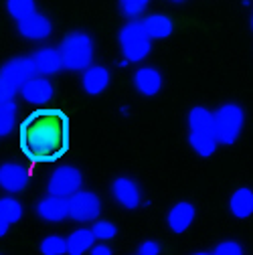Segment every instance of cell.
Instances as JSON below:
<instances>
[{"instance_id":"obj_22","label":"cell","mask_w":253,"mask_h":255,"mask_svg":"<svg viewBox=\"0 0 253 255\" xmlns=\"http://www.w3.org/2000/svg\"><path fill=\"white\" fill-rule=\"evenodd\" d=\"M0 215H2L12 225V223H18L22 219L24 209H22L20 201H16L12 197H2V199H0Z\"/></svg>"},{"instance_id":"obj_2","label":"cell","mask_w":253,"mask_h":255,"mask_svg":"<svg viewBox=\"0 0 253 255\" xmlns=\"http://www.w3.org/2000/svg\"><path fill=\"white\" fill-rule=\"evenodd\" d=\"M188 142H191L193 150L203 156L209 158L217 152V136H215V126H213V112H209L207 108H193L188 112Z\"/></svg>"},{"instance_id":"obj_24","label":"cell","mask_w":253,"mask_h":255,"mask_svg":"<svg viewBox=\"0 0 253 255\" xmlns=\"http://www.w3.org/2000/svg\"><path fill=\"white\" fill-rule=\"evenodd\" d=\"M39 251L43 255H63V253H67V239L61 235H49L41 241Z\"/></svg>"},{"instance_id":"obj_30","label":"cell","mask_w":253,"mask_h":255,"mask_svg":"<svg viewBox=\"0 0 253 255\" xmlns=\"http://www.w3.org/2000/svg\"><path fill=\"white\" fill-rule=\"evenodd\" d=\"M89 251H91L93 255H112V249H110L108 245H93Z\"/></svg>"},{"instance_id":"obj_19","label":"cell","mask_w":253,"mask_h":255,"mask_svg":"<svg viewBox=\"0 0 253 255\" xmlns=\"http://www.w3.org/2000/svg\"><path fill=\"white\" fill-rule=\"evenodd\" d=\"M20 172H16L14 162H4L0 164V188L6 190L10 195H16L20 190H24V184L20 182Z\"/></svg>"},{"instance_id":"obj_31","label":"cell","mask_w":253,"mask_h":255,"mask_svg":"<svg viewBox=\"0 0 253 255\" xmlns=\"http://www.w3.org/2000/svg\"><path fill=\"white\" fill-rule=\"evenodd\" d=\"M8 229H10V223H8L2 215H0V237H4V235L8 233Z\"/></svg>"},{"instance_id":"obj_16","label":"cell","mask_w":253,"mask_h":255,"mask_svg":"<svg viewBox=\"0 0 253 255\" xmlns=\"http://www.w3.org/2000/svg\"><path fill=\"white\" fill-rule=\"evenodd\" d=\"M164 85L162 73L156 67H140L134 73V87L138 89L140 95H146V98H154V95L160 93Z\"/></svg>"},{"instance_id":"obj_9","label":"cell","mask_w":253,"mask_h":255,"mask_svg":"<svg viewBox=\"0 0 253 255\" xmlns=\"http://www.w3.org/2000/svg\"><path fill=\"white\" fill-rule=\"evenodd\" d=\"M112 197L116 199V203L128 211H134L140 207L142 203V190L138 186V182L134 178L128 176H118L112 182Z\"/></svg>"},{"instance_id":"obj_15","label":"cell","mask_w":253,"mask_h":255,"mask_svg":"<svg viewBox=\"0 0 253 255\" xmlns=\"http://www.w3.org/2000/svg\"><path fill=\"white\" fill-rule=\"evenodd\" d=\"M37 215L47 223H59L69 217V201L65 197L47 195L37 205Z\"/></svg>"},{"instance_id":"obj_11","label":"cell","mask_w":253,"mask_h":255,"mask_svg":"<svg viewBox=\"0 0 253 255\" xmlns=\"http://www.w3.org/2000/svg\"><path fill=\"white\" fill-rule=\"evenodd\" d=\"M18 91L26 104H49L53 100L55 87L45 75H35V77H30Z\"/></svg>"},{"instance_id":"obj_3","label":"cell","mask_w":253,"mask_h":255,"mask_svg":"<svg viewBox=\"0 0 253 255\" xmlns=\"http://www.w3.org/2000/svg\"><path fill=\"white\" fill-rule=\"evenodd\" d=\"M61 53L63 69L67 71H83L91 65L93 59V39L87 33L73 30L57 47Z\"/></svg>"},{"instance_id":"obj_7","label":"cell","mask_w":253,"mask_h":255,"mask_svg":"<svg viewBox=\"0 0 253 255\" xmlns=\"http://www.w3.org/2000/svg\"><path fill=\"white\" fill-rule=\"evenodd\" d=\"M81 184H83V176L75 166H61L49 176L47 190L49 195L69 199L73 193L81 190Z\"/></svg>"},{"instance_id":"obj_12","label":"cell","mask_w":253,"mask_h":255,"mask_svg":"<svg viewBox=\"0 0 253 255\" xmlns=\"http://www.w3.org/2000/svg\"><path fill=\"white\" fill-rule=\"evenodd\" d=\"M195 217H197V209L193 203L188 201H180L176 205L170 207L168 215H166V223H168V229L176 235L180 233H186L191 229V225L195 223Z\"/></svg>"},{"instance_id":"obj_25","label":"cell","mask_w":253,"mask_h":255,"mask_svg":"<svg viewBox=\"0 0 253 255\" xmlns=\"http://www.w3.org/2000/svg\"><path fill=\"white\" fill-rule=\"evenodd\" d=\"M91 231H93V235H96V239H100V241H110L118 235V227L110 221H96Z\"/></svg>"},{"instance_id":"obj_26","label":"cell","mask_w":253,"mask_h":255,"mask_svg":"<svg viewBox=\"0 0 253 255\" xmlns=\"http://www.w3.org/2000/svg\"><path fill=\"white\" fill-rule=\"evenodd\" d=\"M148 2L150 0H120V6H122V12L132 20V18H138L146 10Z\"/></svg>"},{"instance_id":"obj_23","label":"cell","mask_w":253,"mask_h":255,"mask_svg":"<svg viewBox=\"0 0 253 255\" xmlns=\"http://www.w3.org/2000/svg\"><path fill=\"white\" fill-rule=\"evenodd\" d=\"M6 10L14 20H22L37 10L35 0H6Z\"/></svg>"},{"instance_id":"obj_8","label":"cell","mask_w":253,"mask_h":255,"mask_svg":"<svg viewBox=\"0 0 253 255\" xmlns=\"http://www.w3.org/2000/svg\"><path fill=\"white\" fill-rule=\"evenodd\" d=\"M37 75V69H35V63L30 57H16V59H10L6 61L2 67H0V79L4 83H8L12 89H20L30 77Z\"/></svg>"},{"instance_id":"obj_17","label":"cell","mask_w":253,"mask_h":255,"mask_svg":"<svg viewBox=\"0 0 253 255\" xmlns=\"http://www.w3.org/2000/svg\"><path fill=\"white\" fill-rule=\"evenodd\" d=\"M142 24H144L146 35L152 41L168 39L172 35V30H174V24L166 14H148L146 18H142Z\"/></svg>"},{"instance_id":"obj_33","label":"cell","mask_w":253,"mask_h":255,"mask_svg":"<svg viewBox=\"0 0 253 255\" xmlns=\"http://www.w3.org/2000/svg\"><path fill=\"white\" fill-rule=\"evenodd\" d=\"M251 28H253V18H251Z\"/></svg>"},{"instance_id":"obj_4","label":"cell","mask_w":253,"mask_h":255,"mask_svg":"<svg viewBox=\"0 0 253 255\" xmlns=\"http://www.w3.org/2000/svg\"><path fill=\"white\" fill-rule=\"evenodd\" d=\"M213 126L217 142L223 146H233L245 126V112L237 104H223L213 112Z\"/></svg>"},{"instance_id":"obj_1","label":"cell","mask_w":253,"mask_h":255,"mask_svg":"<svg viewBox=\"0 0 253 255\" xmlns=\"http://www.w3.org/2000/svg\"><path fill=\"white\" fill-rule=\"evenodd\" d=\"M20 144L33 164L55 162L69 148V120L61 110H39L20 126Z\"/></svg>"},{"instance_id":"obj_21","label":"cell","mask_w":253,"mask_h":255,"mask_svg":"<svg viewBox=\"0 0 253 255\" xmlns=\"http://www.w3.org/2000/svg\"><path fill=\"white\" fill-rule=\"evenodd\" d=\"M16 124V104L8 102L0 106V138L8 136Z\"/></svg>"},{"instance_id":"obj_18","label":"cell","mask_w":253,"mask_h":255,"mask_svg":"<svg viewBox=\"0 0 253 255\" xmlns=\"http://www.w3.org/2000/svg\"><path fill=\"white\" fill-rule=\"evenodd\" d=\"M229 211L235 219H249L253 215V190L249 186H241L229 199Z\"/></svg>"},{"instance_id":"obj_28","label":"cell","mask_w":253,"mask_h":255,"mask_svg":"<svg viewBox=\"0 0 253 255\" xmlns=\"http://www.w3.org/2000/svg\"><path fill=\"white\" fill-rule=\"evenodd\" d=\"M14 93H16V89H12L8 83H4L2 79H0V106L14 102Z\"/></svg>"},{"instance_id":"obj_5","label":"cell","mask_w":253,"mask_h":255,"mask_svg":"<svg viewBox=\"0 0 253 255\" xmlns=\"http://www.w3.org/2000/svg\"><path fill=\"white\" fill-rule=\"evenodd\" d=\"M120 47L126 63H140L152 51V39L146 35L142 20L132 18L120 30Z\"/></svg>"},{"instance_id":"obj_6","label":"cell","mask_w":253,"mask_h":255,"mask_svg":"<svg viewBox=\"0 0 253 255\" xmlns=\"http://www.w3.org/2000/svg\"><path fill=\"white\" fill-rule=\"evenodd\" d=\"M67 201H69V219L73 221L79 223L96 221L102 213V201L91 190H77Z\"/></svg>"},{"instance_id":"obj_14","label":"cell","mask_w":253,"mask_h":255,"mask_svg":"<svg viewBox=\"0 0 253 255\" xmlns=\"http://www.w3.org/2000/svg\"><path fill=\"white\" fill-rule=\"evenodd\" d=\"M30 59H33V63H35L37 75L51 77V75H57L63 69L61 53L55 47H41V49H37L33 55H30Z\"/></svg>"},{"instance_id":"obj_29","label":"cell","mask_w":253,"mask_h":255,"mask_svg":"<svg viewBox=\"0 0 253 255\" xmlns=\"http://www.w3.org/2000/svg\"><path fill=\"white\" fill-rule=\"evenodd\" d=\"M138 253H140V255H158V253H160V245H158V241L148 239V241L140 243Z\"/></svg>"},{"instance_id":"obj_13","label":"cell","mask_w":253,"mask_h":255,"mask_svg":"<svg viewBox=\"0 0 253 255\" xmlns=\"http://www.w3.org/2000/svg\"><path fill=\"white\" fill-rule=\"evenodd\" d=\"M110 69L104 65H89L87 69H83V77H81V87L87 95L96 98L102 95L108 87H110Z\"/></svg>"},{"instance_id":"obj_27","label":"cell","mask_w":253,"mask_h":255,"mask_svg":"<svg viewBox=\"0 0 253 255\" xmlns=\"http://www.w3.org/2000/svg\"><path fill=\"white\" fill-rule=\"evenodd\" d=\"M211 253H215V255H243V245L237 241H231V239L221 241L211 249Z\"/></svg>"},{"instance_id":"obj_10","label":"cell","mask_w":253,"mask_h":255,"mask_svg":"<svg viewBox=\"0 0 253 255\" xmlns=\"http://www.w3.org/2000/svg\"><path fill=\"white\" fill-rule=\"evenodd\" d=\"M16 28H18V33L20 37H24L26 41H45L49 39V35L53 33V22L41 14V12H33V14H28L26 18L22 20H16Z\"/></svg>"},{"instance_id":"obj_32","label":"cell","mask_w":253,"mask_h":255,"mask_svg":"<svg viewBox=\"0 0 253 255\" xmlns=\"http://www.w3.org/2000/svg\"><path fill=\"white\" fill-rule=\"evenodd\" d=\"M170 2H174V4H182V2H186V0H170Z\"/></svg>"},{"instance_id":"obj_20","label":"cell","mask_w":253,"mask_h":255,"mask_svg":"<svg viewBox=\"0 0 253 255\" xmlns=\"http://www.w3.org/2000/svg\"><path fill=\"white\" fill-rule=\"evenodd\" d=\"M93 241H96V235H93L91 229H75L69 237H67V253L71 255H81L85 251H89L93 247Z\"/></svg>"}]
</instances>
